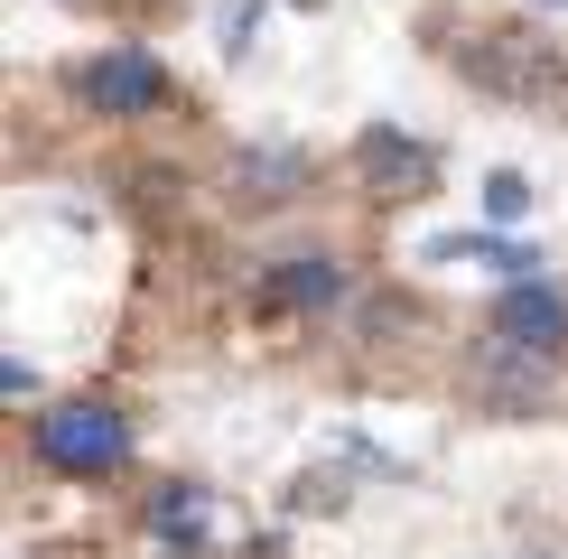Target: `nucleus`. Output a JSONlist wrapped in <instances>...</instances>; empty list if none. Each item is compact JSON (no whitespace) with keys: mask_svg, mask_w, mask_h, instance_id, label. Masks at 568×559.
Returning a JSON list of instances; mask_svg holds the SVG:
<instances>
[{"mask_svg":"<svg viewBox=\"0 0 568 559\" xmlns=\"http://www.w3.org/2000/svg\"><path fill=\"white\" fill-rule=\"evenodd\" d=\"M345 298V271L336 252H280V262L262 271V317H317Z\"/></svg>","mask_w":568,"mask_h":559,"instance_id":"nucleus-5","label":"nucleus"},{"mask_svg":"<svg viewBox=\"0 0 568 559\" xmlns=\"http://www.w3.org/2000/svg\"><path fill=\"white\" fill-rule=\"evenodd\" d=\"M252 29H262V0H233V10L215 19V47L224 57H252Z\"/></svg>","mask_w":568,"mask_h":559,"instance_id":"nucleus-11","label":"nucleus"},{"mask_svg":"<svg viewBox=\"0 0 568 559\" xmlns=\"http://www.w3.org/2000/svg\"><path fill=\"white\" fill-rule=\"evenodd\" d=\"M438 262H476V271H494V280H540V252H531V243H504V233H447Z\"/></svg>","mask_w":568,"mask_h":559,"instance_id":"nucleus-9","label":"nucleus"},{"mask_svg":"<svg viewBox=\"0 0 568 559\" xmlns=\"http://www.w3.org/2000/svg\"><path fill=\"white\" fill-rule=\"evenodd\" d=\"M215 495L205 485H159L150 495V541L159 550H178V559H196V550H215Z\"/></svg>","mask_w":568,"mask_h":559,"instance_id":"nucleus-7","label":"nucleus"},{"mask_svg":"<svg viewBox=\"0 0 568 559\" xmlns=\"http://www.w3.org/2000/svg\"><path fill=\"white\" fill-rule=\"evenodd\" d=\"M494 336L523 345V355H568V298L550 280H504V298H494Z\"/></svg>","mask_w":568,"mask_h":559,"instance_id":"nucleus-3","label":"nucleus"},{"mask_svg":"<svg viewBox=\"0 0 568 559\" xmlns=\"http://www.w3.org/2000/svg\"><path fill=\"white\" fill-rule=\"evenodd\" d=\"M531 205H540V186H531L523 169H494V177H485V215H494V224H523Z\"/></svg>","mask_w":568,"mask_h":559,"instance_id":"nucleus-10","label":"nucleus"},{"mask_svg":"<svg viewBox=\"0 0 568 559\" xmlns=\"http://www.w3.org/2000/svg\"><path fill=\"white\" fill-rule=\"evenodd\" d=\"M84 112H103V122H140V112L169 103V65L150 57V47H103V57L75 75Z\"/></svg>","mask_w":568,"mask_h":559,"instance_id":"nucleus-2","label":"nucleus"},{"mask_svg":"<svg viewBox=\"0 0 568 559\" xmlns=\"http://www.w3.org/2000/svg\"><path fill=\"white\" fill-rule=\"evenodd\" d=\"M29 448H38V466L47 476H122L131 466V419L112 410V402H47L38 419H29Z\"/></svg>","mask_w":568,"mask_h":559,"instance_id":"nucleus-1","label":"nucleus"},{"mask_svg":"<svg viewBox=\"0 0 568 559\" xmlns=\"http://www.w3.org/2000/svg\"><path fill=\"white\" fill-rule=\"evenodd\" d=\"M540 10H559V0H540Z\"/></svg>","mask_w":568,"mask_h":559,"instance_id":"nucleus-12","label":"nucleus"},{"mask_svg":"<svg viewBox=\"0 0 568 559\" xmlns=\"http://www.w3.org/2000/svg\"><path fill=\"white\" fill-rule=\"evenodd\" d=\"M354 169L373 177V196H429V186H438V150L383 122V131H364V140H354Z\"/></svg>","mask_w":568,"mask_h":559,"instance_id":"nucleus-6","label":"nucleus"},{"mask_svg":"<svg viewBox=\"0 0 568 559\" xmlns=\"http://www.w3.org/2000/svg\"><path fill=\"white\" fill-rule=\"evenodd\" d=\"M550 355H523V345H504V336H485L476 345V402L485 410H504V419H523V410H540L550 402Z\"/></svg>","mask_w":568,"mask_h":559,"instance_id":"nucleus-4","label":"nucleus"},{"mask_svg":"<svg viewBox=\"0 0 568 559\" xmlns=\"http://www.w3.org/2000/svg\"><path fill=\"white\" fill-rule=\"evenodd\" d=\"M307 186V159L298 150H243L233 159V196L243 205H280V196H298Z\"/></svg>","mask_w":568,"mask_h":559,"instance_id":"nucleus-8","label":"nucleus"}]
</instances>
